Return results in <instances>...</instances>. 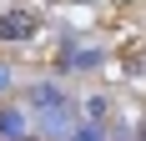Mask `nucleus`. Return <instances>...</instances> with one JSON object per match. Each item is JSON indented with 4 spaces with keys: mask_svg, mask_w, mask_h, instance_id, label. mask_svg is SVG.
Instances as JSON below:
<instances>
[{
    "mask_svg": "<svg viewBox=\"0 0 146 141\" xmlns=\"http://www.w3.org/2000/svg\"><path fill=\"white\" fill-rule=\"evenodd\" d=\"M25 96H30V106H40V111H60V106H66V91H60L56 81H35Z\"/></svg>",
    "mask_w": 146,
    "mask_h": 141,
    "instance_id": "2",
    "label": "nucleus"
},
{
    "mask_svg": "<svg viewBox=\"0 0 146 141\" xmlns=\"http://www.w3.org/2000/svg\"><path fill=\"white\" fill-rule=\"evenodd\" d=\"M71 141H106V136H101V126H76Z\"/></svg>",
    "mask_w": 146,
    "mask_h": 141,
    "instance_id": "5",
    "label": "nucleus"
},
{
    "mask_svg": "<svg viewBox=\"0 0 146 141\" xmlns=\"http://www.w3.org/2000/svg\"><path fill=\"white\" fill-rule=\"evenodd\" d=\"M5 86H10V70H5V66H0V91H5Z\"/></svg>",
    "mask_w": 146,
    "mask_h": 141,
    "instance_id": "7",
    "label": "nucleus"
},
{
    "mask_svg": "<svg viewBox=\"0 0 146 141\" xmlns=\"http://www.w3.org/2000/svg\"><path fill=\"white\" fill-rule=\"evenodd\" d=\"M50 131H71V116H66V106L60 111H45V136Z\"/></svg>",
    "mask_w": 146,
    "mask_h": 141,
    "instance_id": "4",
    "label": "nucleus"
},
{
    "mask_svg": "<svg viewBox=\"0 0 146 141\" xmlns=\"http://www.w3.org/2000/svg\"><path fill=\"white\" fill-rule=\"evenodd\" d=\"M86 116H91V121H101V116H106V101H101V96H91V101H86Z\"/></svg>",
    "mask_w": 146,
    "mask_h": 141,
    "instance_id": "6",
    "label": "nucleus"
},
{
    "mask_svg": "<svg viewBox=\"0 0 146 141\" xmlns=\"http://www.w3.org/2000/svg\"><path fill=\"white\" fill-rule=\"evenodd\" d=\"M20 131H25V111L0 106V141H20Z\"/></svg>",
    "mask_w": 146,
    "mask_h": 141,
    "instance_id": "3",
    "label": "nucleus"
},
{
    "mask_svg": "<svg viewBox=\"0 0 146 141\" xmlns=\"http://www.w3.org/2000/svg\"><path fill=\"white\" fill-rule=\"evenodd\" d=\"M35 35V15L30 10H5L0 15V41H30Z\"/></svg>",
    "mask_w": 146,
    "mask_h": 141,
    "instance_id": "1",
    "label": "nucleus"
}]
</instances>
